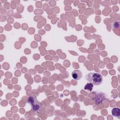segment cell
Returning a JSON list of instances; mask_svg holds the SVG:
<instances>
[{
	"instance_id": "1",
	"label": "cell",
	"mask_w": 120,
	"mask_h": 120,
	"mask_svg": "<svg viewBox=\"0 0 120 120\" xmlns=\"http://www.w3.org/2000/svg\"><path fill=\"white\" fill-rule=\"evenodd\" d=\"M87 80L95 85H100L103 82V77L101 75L98 73H90L86 76Z\"/></svg>"
},
{
	"instance_id": "2",
	"label": "cell",
	"mask_w": 120,
	"mask_h": 120,
	"mask_svg": "<svg viewBox=\"0 0 120 120\" xmlns=\"http://www.w3.org/2000/svg\"><path fill=\"white\" fill-rule=\"evenodd\" d=\"M27 103L30 105L31 110L35 112H38L42 107L41 103L38 100L37 97L34 95H31L29 97Z\"/></svg>"
},
{
	"instance_id": "3",
	"label": "cell",
	"mask_w": 120,
	"mask_h": 120,
	"mask_svg": "<svg viewBox=\"0 0 120 120\" xmlns=\"http://www.w3.org/2000/svg\"><path fill=\"white\" fill-rule=\"evenodd\" d=\"M92 99L94 100L96 104H102L106 99V97L105 93L102 92H98L95 94Z\"/></svg>"
},
{
	"instance_id": "4",
	"label": "cell",
	"mask_w": 120,
	"mask_h": 120,
	"mask_svg": "<svg viewBox=\"0 0 120 120\" xmlns=\"http://www.w3.org/2000/svg\"><path fill=\"white\" fill-rule=\"evenodd\" d=\"M82 73L79 70H75L72 73V76L73 79L76 80H79L82 77Z\"/></svg>"
},
{
	"instance_id": "5",
	"label": "cell",
	"mask_w": 120,
	"mask_h": 120,
	"mask_svg": "<svg viewBox=\"0 0 120 120\" xmlns=\"http://www.w3.org/2000/svg\"><path fill=\"white\" fill-rule=\"evenodd\" d=\"M112 115L116 117H119L120 116V109L119 108H113L112 110Z\"/></svg>"
},
{
	"instance_id": "6",
	"label": "cell",
	"mask_w": 120,
	"mask_h": 120,
	"mask_svg": "<svg viewBox=\"0 0 120 120\" xmlns=\"http://www.w3.org/2000/svg\"><path fill=\"white\" fill-rule=\"evenodd\" d=\"M93 84L91 83V82H89V83H87L84 86V90H86L88 91H91L92 89H93Z\"/></svg>"
},
{
	"instance_id": "7",
	"label": "cell",
	"mask_w": 120,
	"mask_h": 120,
	"mask_svg": "<svg viewBox=\"0 0 120 120\" xmlns=\"http://www.w3.org/2000/svg\"><path fill=\"white\" fill-rule=\"evenodd\" d=\"M113 28H119V22H115L113 24Z\"/></svg>"
}]
</instances>
